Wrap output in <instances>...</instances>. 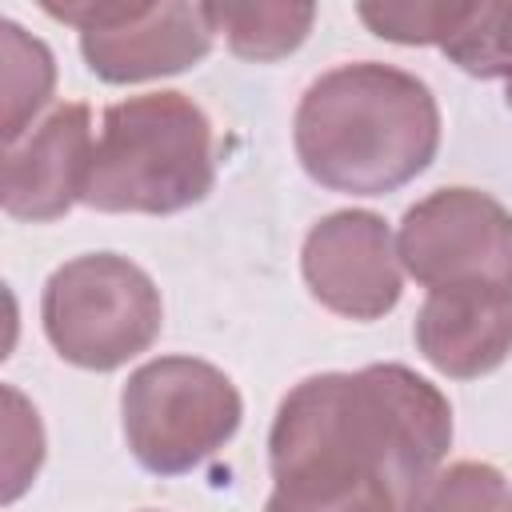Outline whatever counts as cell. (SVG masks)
<instances>
[{"instance_id": "1", "label": "cell", "mask_w": 512, "mask_h": 512, "mask_svg": "<svg viewBox=\"0 0 512 512\" xmlns=\"http://www.w3.org/2000/svg\"><path fill=\"white\" fill-rule=\"evenodd\" d=\"M452 444L448 396L404 364L300 380L268 432L272 480H388L400 496L440 468Z\"/></svg>"}, {"instance_id": "2", "label": "cell", "mask_w": 512, "mask_h": 512, "mask_svg": "<svg viewBox=\"0 0 512 512\" xmlns=\"http://www.w3.org/2000/svg\"><path fill=\"white\" fill-rule=\"evenodd\" d=\"M300 168L328 192L384 196L416 180L440 148V108L404 68L360 60L316 76L292 120Z\"/></svg>"}, {"instance_id": "3", "label": "cell", "mask_w": 512, "mask_h": 512, "mask_svg": "<svg viewBox=\"0 0 512 512\" xmlns=\"http://www.w3.org/2000/svg\"><path fill=\"white\" fill-rule=\"evenodd\" d=\"M216 184V140L184 92H144L104 108L84 204L96 212L172 216Z\"/></svg>"}, {"instance_id": "4", "label": "cell", "mask_w": 512, "mask_h": 512, "mask_svg": "<svg viewBox=\"0 0 512 512\" xmlns=\"http://www.w3.org/2000/svg\"><path fill=\"white\" fill-rule=\"evenodd\" d=\"M40 320L60 360L88 372H112L152 348L164 304L140 264L116 252H88L48 276Z\"/></svg>"}, {"instance_id": "5", "label": "cell", "mask_w": 512, "mask_h": 512, "mask_svg": "<svg viewBox=\"0 0 512 512\" xmlns=\"http://www.w3.org/2000/svg\"><path fill=\"white\" fill-rule=\"evenodd\" d=\"M120 416L128 452L140 468L156 476H184L236 436L244 400L216 364L196 356H160L128 376Z\"/></svg>"}, {"instance_id": "6", "label": "cell", "mask_w": 512, "mask_h": 512, "mask_svg": "<svg viewBox=\"0 0 512 512\" xmlns=\"http://www.w3.org/2000/svg\"><path fill=\"white\" fill-rule=\"evenodd\" d=\"M80 32L84 64L108 84H140L188 72L212 52V4L184 0H40Z\"/></svg>"}, {"instance_id": "7", "label": "cell", "mask_w": 512, "mask_h": 512, "mask_svg": "<svg viewBox=\"0 0 512 512\" xmlns=\"http://www.w3.org/2000/svg\"><path fill=\"white\" fill-rule=\"evenodd\" d=\"M400 268L432 288H512V212L480 188H436L416 200L396 232Z\"/></svg>"}, {"instance_id": "8", "label": "cell", "mask_w": 512, "mask_h": 512, "mask_svg": "<svg viewBox=\"0 0 512 512\" xmlns=\"http://www.w3.org/2000/svg\"><path fill=\"white\" fill-rule=\"evenodd\" d=\"M308 292L344 320H380L400 304L404 276L384 216L340 208L320 216L300 248Z\"/></svg>"}, {"instance_id": "9", "label": "cell", "mask_w": 512, "mask_h": 512, "mask_svg": "<svg viewBox=\"0 0 512 512\" xmlns=\"http://www.w3.org/2000/svg\"><path fill=\"white\" fill-rule=\"evenodd\" d=\"M92 152L96 140L88 104L52 108L24 140L4 148V212L28 224L60 220L76 200H84Z\"/></svg>"}, {"instance_id": "10", "label": "cell", "mask_w": 512, "mask_h": 512, "mask_svg": "<svg viewBox=\"0 0 512 512\" xmlns=\"http://www.w3.org/2000/svg\"><path fill=\"white\" fill-rule=\"evenodd\" d=\"M412 340L420 356L452 380L488 376L512 352V288L504 284L432 288L416 312Z\"/></svg>"}, {"instance_id": "11", "label": "cell", "mask_w": 512, "mask_h": 512, "mask_svg": "<svg viewBox=\"0 0 512 512\" xmlns=\"http://www.w3.org/2000/svg\"><path fill=\"white\" fill-rule=\"evenodd\" d=\"M212 20L240 60L272 64L308 40L316 4H212Z\"/></svg>"}, {"instance_id": "12", "label": "cell", "mask_w": 512, "mask_h": 512, "mask_svg": "<svg viewBox=\"0 0 512 512\" xmlns=\"http://www.w3.org/2000/svg\"><path fill=\"white\" fill-rule=\"evenodd\" d=\"M0 44H4V144H16L28 136L36 112L52 100L56 60L48 44L24 32L16 20L0 24Z\"/></svg>"}, {"instance_id": "13", "label": "cell", "mask_w": 512, "mask_h": 512, "mask_svg": "<svg viewBox=\"0 0 512 512\" xmlns=\"http://www.w3.org/2000/svg\"><path fill=\"white\" fill-rule=\"evenodd\" d=\"M400 512H512V484L484 460H456L412 484Z\"/></svg>"}, {"instance_id": "14", "label": "cell", "mask_w": 512, "mask_h": 512, "mask_svg": "<svg viewBox=\"0 0 512 512\" xmlns=\"http://www.w3.org/2000/svg\"><path fill=\"white\" fill-rule=\"evenodd\" d=\"M452 64L480 80H512V0L468 4L460 28L440 48Z\"/></svg>"}, {"instance_id": "15", "label": "cell", "mask_w": 512, "mask_h": 512, "mask_svg": "<svg viewBox=\"0 0 512 512\" xmlns=\"http://www.w3.org/2000/svg\"><path fill=\"white\" fill-rule=\"evenodd\" d=\"M400 492L376 476L352 480H280L264 512H400Z\"/></svg>"}, {"instance_id": "16", "label": "cell", "mask_w": 512, "mask_h": 512, "mask_svg": "<svg viewBox=\"0 0 512 512\" xmlns=\"http://www.w3.org/2000/svg\"><path fill=\"white\" fill-rule=\"evenodd\" d=\"M468 4H448V0H412V4H356V16L392 44H436L460 28Z\"/></svg>"}, {"instance_id": "17", "label": "cell", "mask_w": 512, "mask_h": 512, "mask_svg": "<svg viewBox=\"0 0 512 512\" xmlns=\"http://www.w3.org/2000/svg\"><path fill=\"white\" fill-rule=\"evenodd\" d=\"M4 404H8V420H4V504H12L28 484L32 476L40 472V460H44V432H40V420H36V408L8 384L4 388Z\"/></svg>"}, {"instance_id": "18", "label": "cell", "mask_w": 512, "mask_h": 512, "mask_svg": "<svg viewBox=\"0 0 512 512\" xmlns=\"http://www.w3.org/2000/svg\"><path fill=\"white\" fill-rule=\"evenodd\" d=\"M504 100H508V108H512V80H508V88H504Z\"/></svg>"}]
</instances>
